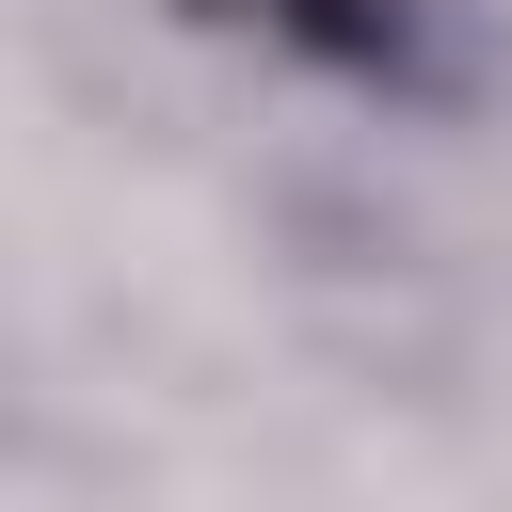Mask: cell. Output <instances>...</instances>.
<instances>
[{"label": "cell", "instance_id": "obj_1", "mask_svg": "<svg viewBox=\"0 0 512 512\" xmlns=\"http://www.w3.org/2000/svg\"><path fill=\"white\" fill-rule=\"evenodd\" d=\"M192 16L336 96H432V64H448V0H192Z\"/></svg>", "mask_w": 512, "mask_h": 512}]
</instances>
